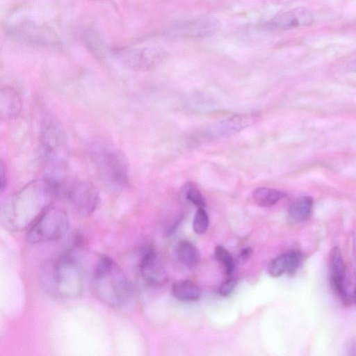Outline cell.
I'll return each instance as SVG.
<instances>
[{"mask_svg": "<svg viewBox=\"0 0 356 356\" xmlns=\"http://www.w3.org/2000/svg\"><path fill=\"white\" fill-rule=\"evenodd\" d=\"M91 285L97 299L115 310L129 312L136 305L134 285L121 267L108 257H103L97 262Z\"/></svg>", "mask_w": 356, "mask_h": 356, "instance_id": "6da1fadb", "label": "cell"}, {"mask_svg": "<svg viewBox=\"0 0 356 356\" xmlns=\"http://www.w3.org/2000/svg\"><path fill=\"white\" fill-rule=\"evenodd\" d=\"M54 198L46 184L28 185L10 199L1 211L2 225L13 232L27 230Z\"/></svg>", "mask_w": 356, "mask_h": 356, "instance_id": "7a4b0ae2", "label": "cell"}, {"mask_svg": "<svg viewBox=\"0 0 356 356\" xmlns=\"http://www.w3.org/2000/svg\"><path fill=\"white\" fill-rule=\"evenodd\" d=\"M85 278L81 262L71 251L47 263L42 277L44 287L50 293L64 299L81 296L85 286Z\"/></svg>", "mask_w": 356, "mask_h": 356, "instance_id": "3957f363", "label": "cell"}, {"mask_svg": "<svg viewBox=\"0 0 356 356\" xmlns=\"http://www.w3.org/2000/svg\"><path fill=\"white\" fill-rule=\"evenodd\" d=\"M69 225L66 211L51 204L27 229L26 238L32 243L58 240L66 234Z\"/></svg>", "mask_w": 356, "mask_h": 356, "instance_id": "277c9868", "label": "cell"}, {"mask_svg": "<svg viewBox=\"0 0 356 356\" xmlns=\"http://www.w3.org/2000/svg\"><path fill=\"white\" fill-rule=\"evenodd\" d=\"M93 154L100 174L107 181L118 186L128 184V164L120 150L111 145L102 143L94 147Z\"/></svg>", "mask_w": 356, "mask_h": 356, "instance_id": "5b68a950", "label": "cell"}, {"mask_svg": "<svg viewBox=\"0 0 356 356\" xmlns=\"http://www.w3.org/2000/svg\"><path fill=\"white\" fill-rule=\"evenodd\" d=\"M57 198L66 200L77 212L89 215L96 209L99 195L95 188L84 181L65 183Z\"/></svg>", "mask_w": 356, "mask_h": 356, "instance_id": "8992f818", "label": "cell"}, {"mask_svg": "<svg viewBox=\"0 0 356 356\" xmlns=\"http://www.w3.org/2000/svg\"><path fill=\"white\" fill-rule=\"evenodd\" d=\"M125 65L136 70H149L158 65L165 57L166 50L159 44L125 47L115 51Z\"/></svg>", "mask_w": 356, "mask_h": 356, "instance_id": "52a82bcc", "label": "cell"}, {"mask_svg": "<svg viewBox=\"0 0 356 356\" xmlns=\"http://www.w3.org/2000/svg\"><path fill=\"white\" fill-rule=\"evenodd\" d=\"M221 26L217 17L203 16L176 22L168 28L167 34L177 38H205L216 34Z\"/></svg>", "mask_w": 356, "mask_h": 356, "instance_id": "ba28073f", "label": "cell"}, {"mask_svg": "<svg viewBox=\"0 0 356 356\" xmlns=\"http://www.w3.org/2000/svg\"><path fill=\"white\" fill-rule=\"evenodd\" d=\"M45 156L51 163L52 172H63L64 137L60 127L54 122L44 124L42 134Z\"/></svg>", "mask_w": 356, "mask_h": 356, "instance_id": "9c48e42d", "label": "cell"}, {"mask_svg": "<svg viewBox=\"0 0 356 356\" xmlns=\"http://www.w3.org/2000/svg\"><path fill=\"white\" fill-rule=\"evenodd\" d=\"M8 34L19 41L39 46H55L59 42L51 29L32 22L14 25L9 29Z\"/></svg>", "mask_w": 356, "mask_h": 356, "instance_id": "30bf717a", "label": "cell"}, {"mask_svg": "<svg viewBox=\"0 0 356 356\" xmlns=\"http://www.w3.org/2000/svg\"><path fill=\"white\" fill-rule=\"evenodd\" d=\"M314 18L305 7H298L280 13L267 21L265 29L271 31H285L312 25Z\"/></svg>", "mask_w": 356, "mask_h": 356, "instance_id": "8fae6325", "label": "cell"}, {"mask_svg": "<svg viewBox=\"0 0 356 356\" xmlns=\"http://www.w3.org/2000/svg\"><path fill=\"white\" fill-rule=\"evenodd\" d=\"M139 270L143 280L152 286H160L166 282L167 274L164 266L156 252L151 248L143 252Z\"/></svg>", "mask_w": 356, "mask_h": 356, "instance_id": "7c38bea8", "label": "cell"}, {"mask_svg": "<svg viewBox=\"0 0 356 356\" xmlns=\"http://www.w3.org/2000/svg\"><path fill=\"white\" fill-rule=\"evenodd\" d=\"M330 282L332 289L345 302L348 301L346 288V269L340 250L335 247L330 254Z\"/></svg>", "mask_w": 356, "mask_h": 356, "instance_id": "4fadbf2b", "label": "cell"}, {"mask_svg": "<svg viewBox=\"0 0 356 356\" xmlns=\"http://www.w3.org/2000/svg\"><path fill=\"white\" fill-rule=\"evenodd\" d=\"M300 261L299 252L291 250L272 259L268 265V273L274 277L281 276L284 273H294Z\"/></svg>", "mask_w": 356, "mask_h": 356, "instance_id": "5bb4252c", "label": "cell"}, {"mask_svg": "<svg viewBox=\"0 0 356 356\" xmlns=\"http://www.w3.org/2000/svg\"><path fill=\"white\" fill-rule=\"evenodd\" d=\"M257 119L254 113L240 114L220 122L213 129V134L218 136L229 135L252 124Z\"/></svg>", "mask_w": 356, "mask_h": 356, "instance_id": "9a60e30c", "label": "cell"}, {"mask_svg": "<svg viewBox=\"0 0 356 356\" xmlns=\"http://www.w3.org/2000/svg\"><path fill=\"white\" fill-rule=\"evenodd\" d=\"M1 113L6 118L18 115L22 108V102L17 92L10 88H2L1 92Z\"/></svg>", "mask_w": 356, "mask_h": 356, "instance_id": "2e32d148", "label": "cell"}, {"mask_svg": "<svg viewBox=\"0 0 356 356\" xmlns=\"http://www.w3.org/2000/svg\"><path fill=\"white\" fill-rule=\"evenodd\" d=\"M313 208V200L309 196H302L295 200L289 206L288 213L289 218L296 222L307 220L311 216Z\"/></svg>", "mask_w": 356, "mask_h": 356, "instance_id": "e0dca14e", "label": "cell"}, {"mask_svg": "<svg viewBox=\"0 0 356 356\" xmlns=\"http://www.w3.org/2000/svg\"><path fill=\"white\" fill-rule=\"evenodd\" d=\"M172 291L174 296L181 301H196L201 296L200 287L193 281L189 280L174 282Z\"/></svg>", "mask_w": 356, "mask_h": 356, "instance_id": "ac0fdd59", "label": "cell"}, {"mask_svg": "<svg viewBox=\"0 0 356 356\" xmlns=\"http://www.w3.org/2000/svg\"><path fill=\"white\" fill-rule=\"evenodd\" d=\"M285 194L279 190L268 188L259 187L252 193L254 201L260 207H270L275 205Z\"/></svg>", "mask_w": 356, "mask_h": 356, "instance_id": "d6986e66", "label": "cell"}, {"mask_svg": "<svg viewBox=\"0 0 356 356\" xmlns=\"http://www.w3.org/2000/svg\"><path fill=\"white\" fill-rule=\"evenodd\" d=\"M177 254L179 261L187 267H193L200 261L197 248L189 241H181L177 246Z\"/></svg>", "mask_w": 356, "mask_h": 356, "instance_id": "ffe728a7", "label": "cell"}, {"mask_svg": "<svg viewBox=\"0 0 356 356\" xmlns=\"http://www.w3.org/2000/svg\"><path fill=\"white\" fill-rule=\"evenodd\" d=\"M184 197L198 208L205 207V200L199 189L192 183H187L182 190Z\"/></svg>", "mask_w": 356, "mask_h": 356, "instance_id": "44dd1931", "label": "cell"}, {"mask_svg": "<svg viewBox=\"0 0 356 356\" xmlns=\"http://www.w3.org/2000/svg\"><path fill=\"white\" fill-rule=\"evenodd\" d=\"M216 259L220 262L227 275H231L234 270V261L228 250L221 245H218L214 252Z\"/></svg>", "mask_w": 356, "mask_h": 356, "instance_id": "7402d4cb", "label": "cell"}, {"mask_svg": "<svg viewBox=\"0 0 356 356\" xmlns=\"http://www.w3.org/2000/svg\"><path fill=\"white\" fill-rule=\"evenodd\" d=\"M209 224V216L204 207L198 208L193 222V228L197 234H204L208 229Z\"/></svg>", "mask_w": 356, "mask_h": 356, "instance_id": "603a6c76", "label": "cell"}, {"mask_svg": "<svg viewBox=\"0 0 356 356\" xmlns=\"http://www.w3.org/2000/svg\"><path fill=\"white\" fill-rule=\"evenodd\" d=\"M237 285V281L234 279H230L224 282L219 289V293L222 296H229Z\"/></svg>", "mask_w": 356, "mask_h": 356, "instance_id": "cb8c5ba5", "label": "cell"}, {"mask_svg": "<svg viewBox=\"0 0 356 356\" xmlns=\"http://www.w3.org/2000/svg\"><path fill=\"white\" fill-rule=\"evenodd\" d=\"M251 253H252V249L250 248H246L241 250V251L239 254V261L241 263L247 261V259H248V258L250 257Z\"/></svg>", "mask_w": 356, "mask_h": 356, "instance_id": "d4e9b609", "label": "cell"}, {"mask_svg": "<svg viewBox=\"0 0 356 356\" xmlns=\"http://www.w3.org/2000/svg\"><path fill=\"white\" fill-rule=\"evenodd\" d=\"M3 164L1 165V191H3L6 186V176Z\"/></svg>", "mask_w": 356, "mask_h": 356, "instance_id": "484cf974", "label": "cell"}, {"mask_svg": "<svg viewBox=\"0 0 356 356\" xmlns=\"http://www.w3.org/2000/svg\"><path fill=\"white\" fill-rule=\"evenodd\" d=\"M347 67L350 70L356 71V56H354L347 63Z\"/></svg>", "mask_w": 356, "mask_h": 356, "instance_id": "4316f807", "label": "cell"}, {"mask_svg": "<svg viewBox=\"0 0 356 356\" xmlns=\"http://www.w3.org/2000/svg\"><path fill=\"white\" fill-rule=\"evenodd\" d=\"M351 355H356V344L353 345L350 350Z\"/></svg>", "mask_w": 356, "mask_h": 356, "instance_id": "83f0119b", "label": "cell"}]
</instances>
